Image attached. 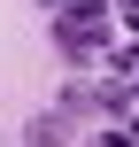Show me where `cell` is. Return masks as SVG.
<instances>
[{
  "instance_id": "6da1fadb",
  "label": "cell",
  "mask_w": 139,
  "mask_h": 147,
  "mask_svg": "<svg viewBox=\"0 0 139 147\" xmlns=\"http://www.w3.org/2000/svg\"><path fill=\"white\" fill-rule=\"evenodd\" d=\"M23 147H70V116H62V109H31Z\"/></svg>"
}]
</instances>
